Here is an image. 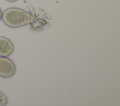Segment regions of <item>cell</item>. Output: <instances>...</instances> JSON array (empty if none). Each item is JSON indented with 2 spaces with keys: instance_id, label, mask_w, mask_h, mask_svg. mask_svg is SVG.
Wrapping results in <instances>:
<instances>
[{
  "instance_id": "1",
  "label": "cell",
  "mask_w": 120,
  "mask_h": 106,
  "mask_svg": "<svg viewBox=\"0 0 120 106\" xmlns=\"http://www.w3.org/2000/svg\"><path fill=\"white\" fill-rule=\"evenodd\" d=\"M2 19L7 26L12 28L27 25L31 22L30 14L26 10L17 7L7 9L2 13Z\"/></svg>"
},
{
  "instance_id": "2",
  "label": "cell",
  "mask_w": 120,
  "mask_h": 106,
  "mask_svg": "<svg viewBox=\"0 0 120 106\" xmlns=\"http://www.w3.org/2000/svg\"><path fill=\"white\" fill-rule=\"evenodd\" d=\"M16 66L14 62L7 57H0V76L9 78L16 72Z\"/></svg>"
},
{
  "instance_id": "3",
  "label": "cell",
  "mask_w": 120,
  "mask_h": 106,
  "mask_svg": "<svg viewBox=\"0 0 120 106\" xmlns=\"http://www.w3.org/2000/svg\"><path fill=\"white\" fill-rule=\"evenodd\" d=\"M14 50L13 42L8 38L0 36V57H8Z\"/></svg>"
},
{
  "instance_id": "4",
  "label": "cell",
  "mask_w": 120,
  "mask_h": 106,
  "mask_svg": "<svg viewBox=\"0 0 120 106\" xmlns=\"http://www.w3.org/2000/svg\"><path fill=\"white\" fill-rule=\"evenodd\" d=\"M8 98L6 95L0 91V106H5L8 104Z\"/></svg>"
},
{
  "instance_id": "5",
  "label": "cell",
  "mask_w": 120,
  "mask_h": 106,
  "mask_svg": "<svg viewBox=\"0 0 120 106\" xmlns=\"http://www.w3.org/2000/svg\"><path fill=\"white\" fill-rule=\"evenodd\" d=\"M2 10L0 7V21H1V19H2Z\"/></svg>"
},
{
  "instance_id": "6",
  "label": "cell",
  "mask_w": 120,
  "mask_h": 106,
  "mask_svg": "<svg viewBox=\"0 0 120 106\" xmlns=\"http://www.w3.org/2000/svg\"><path fill=\"white\" fill-rule=\"evenodd\" d=\"M9 2H15L16 1H17V0H6Z\"/></svg>"
}]
</instances>
